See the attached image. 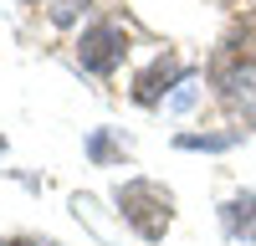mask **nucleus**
Segmentation results:
<instances>
[{"instance_id":"f257e3e1","label":"nucleus","mask_w":256,"mask_h":246,"mask_svg":"<svg viewBox=\"0 0 256 246\" xmlns=\"http://www.w3.org/2000/svg\"><path fill=\"white\" fill-rule=\"evenodd\" d=\"M113 205L144 241H159L169 231V220H174V195H169L159 180H123L113 190Z\"/></svg>"},{"instance_id":"f03ea898","label":"nucleus","mask_w":256,"mask_h":246,"mask_svg":"<svg viewBox=\"0 0 256 246\" xmlns=\"http://www.w3.org/2000/svg\"><path fill=\"white\" fill-rule=\"evenodd\" d=\"M123 56H128V31L118 26V20H92V26H82V36H77V62H82V72L108 77V72L123 67Z\"/></svg>"},{"instance_id":"7ed1b4c3","label":"nucleus","mask_w":256,"mask_h":246,"mask_svg":"<svg viewBox=\"0 0 256 246\" xmlns=\"http://www.w3.org/2000/svg\"><path fill=\"white\" fill-rule=\"evenodd\" d=\"M184 77H190V72H184V62H180V56H169V52H159V56L134 77V98H138V102H159V98L174 88V82H184Z\"/></svg>"},{"instance_id":"20e7f679","label":"nucleus","mask_w":256,"mask_h":246,"mask_svg":"<svg viewBox=\"0 0 256 246\" xmlns=\"http://www.w3.org/2000/svg\"><path fill=\"white\" fill-rule=\"evenodd\" d=\"M220 98L246 123H256V56H246V62H236V67L220 72Z\"/></svg>"},{"instance_id":"39448f33","label":"nucleus","mask_w":256,"mask_h":246,"mask_svg":"<svg viewBox=\"0 0 256 246\" xmlns=\"http://www.w3.org/2000/svg\"><path fill=\"white\" fill-rule=\"evenodd\" d=\"M220 226H226V236L230 241H256V195H230L220 205Z\"/></svg>"},{"instance_id":"423d86ee","label":"nucleus","mask_w":256,"mask_h":246,"mask_svg":"<svg viewBox=\"0 0 256 246\" xmlns=\"http://www.w3.org/2000/svg\"><path fill=\"white\" fill-rule=\"evenodd\" d=\"M236 134H180V149H230Z\"/></svg>"},{"instance_id":"0eeeda50","label":"nucleus","mask_w":256,"mask_h":246,"mask_svg":"<svg viewBox=\"0 0 256 246\" xmlns=\"http://www.w3.org/2000/svg\"><path fill=\"white\" fill-rule=\"evenodd\" d=\"M82 10H88V0H52V20L56 26H72Z\"/></svg>"},{"instance_id":"6e6552de","label":"nucleus","mask_w":256,"mask_h":246,"mask_svg":"<svg viewBox=\"0 0 256 246\" xmlns=\"http://www.w3.org/2000/svg\"><path fill=\"white\" fill-rule=\"evenodd\" d=\"M195 98H200V92H195V77H184V82H180V92L169 98V108L180 113V108H190V102H195Z\"/></svg>"},{"instance_id":"1a4fd4ad","label":"nucleus","mask_w":256,"mask_h":246,"mask_svg":"<svg viewBox=\"0 0 256 246\" xmlns=\"http://www.w3.org/2000/svg\"><path fill=\"white\" fill-rule=\"evenodd\" d=\"M0 246H52V241H41V236H10V241H0Z\"/></svg>"},{"instance_id":"9d476101","label":"nucleus","mask_w":256,"mask_h":246,"mask_svg":"<svg viewBox=\"0 0 256 246\" xmlns=\"http://www.w3.org/2000/svg\"><path fill=\"white\" fill-rule=\"evenodd\" d=\"M0 149H6V138H0Z\"/></svg>"}]
</instances>
